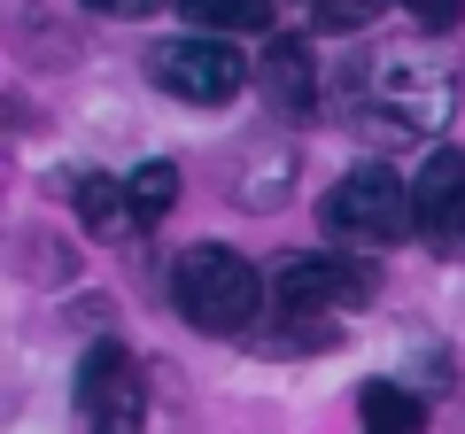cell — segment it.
<instances>
[{
	"label": "cell",
	"mask_w": 465,
	"mask_h": 434,
	"mask_svg": "<svg viewBox=\"0 0 465 434\" xmlns=\"http://www.w3.org/2000/svg\"><path fill=\"white\" fill-rule=\"evenodd\" d=\"M341 94L357 101V124L419 140L458 109V63L434 47H372L341 70Z\"/></svg>",
	"instance_id": "1"
},
{
	"label": "cell",
	"mask_w": 465,
	"mask_h": 434,
	"mask_svg": "<svg viewBox=\"0 0 465 434\" xmlns=\"http://www.w3.org/2000/svg\"><path fill=\"white\" fill-rule=\"evenodd\" d=\"M264 295H272L264 271L249 256H232V249H186L171 264V302H179V318L202 326V334H249Z\"/></svg>",
	"instance_id": "2"
},
{
	"label": "cell",
	"mask_w": 465,
	"mask_h": 434,
	"mask_svg": "<svg viewBox=\"0 0 465 434\" xmlns=\"http://www.w3.org/2000/svg\"><path fill=\"white\" fill-rule=\"evenodd\" d=\"M70 403H78L85 434H148V380H140V365L116 350V341H94V350L78 357Z\"/></svg>",
	"instance_id": "3"
},
{
	"label": "cell",
	"mask_w": 465,
	"mask_h": 434,
	"mask_svg": "<svg viewBox=\"0 0 465 434\" xmlns=\"http://www.w3.org/2000/svg\"><path fill=\"white\" fill-rule=\"evenodd\" d=\"M326 225L341 241H372V249H388V241L419 233V225H411V186H403L388 163H357L326 194Z\"/></svg>",
	"instance_id": "4"
},
{
	"label": "cell",
	"mask_w": 465,
	"mask_h": 434,
	"mask_svg": "<svg viewBox=\"0 0 465 434\" xmlns=\"http://www.w3.org/2000/svg\"><path fill=\"white\" fill-rule=\"evenodd\" d=\"M272 302L287 318H333V311H365L372 271L349 256H280L272 264Z\"/></svg>",
	"instance_id": "5"
},
{
	"label": "cell",
	"mask_w": 465,
	"mask_h": 434,
	"mask_svg": "<svg viewBox=\"0 0 465 434\" xmlns=\"http://www.w3.org/2000/svg\"><path fill=\"white\" fill-rule=\"evenodd\" d=\"M148 78L163 85V94H179V101H232L241 85H249V54L232 47L225 32H210V39H163V47L148 54Z\"/></svg>",
	"instance_id": "6"
},
{
	"label": "cell",
	"mask_w": 465,
	"mask_h": 434,
	"mask_svg": "<svg viewBox=\"0 0 465 434\" xmlns=\"http://www.w3.org/2000/svg\"><path fill=\"white\" fill-rule=\"evenodd\" d=\"M411 225L434 256H465V148H434L411 179Z\"/></svg>",
	"instance_id": "7"
},
{
	"label": "cell",
	"mask_w": 465,
	"mask_h": 434,
	"mask_svg": "<svg viewBox=\"0 0 465 434\" xmlns=\"http://www.w3.org/2000/svg\"><path fill=\"white\" fill-rule=\"evenodd\" d=\"M256 78H264V94H272L280 117H311L318 109V70H311V47H302V39H272L264 63H256Z\"/></svg>",
	"instance_id": "8"
},
{
	"label": "cell",
	"mask_w": 465,
	"mask_h": 434,
	"mask_svg": "<svg viewBox=\"0 0 465 434\" xmlns=\"http://www.w3.org/2000/svg\"><path fill=\"white\" fill-rule=\"evenodd\" d=\"M78 217H85V233H94V241H124V233H140L133 186L109 179V171H85V179H78Z\"/></svg>",
	"instance_id": "9"
},
{
	"label": "cell",
	"mask_w": 465,
	"mask_h": 434,
	"mask_svg": "<svg viewBox=\"0 0 465 434\" xmlns=\"http://www.w3.org/2000/svg\"><path fill=\"white\" fill-rule=\"evenodd\" d=\"M357 411H365V434H419V427H427L419 396H411V388H396V380H372L365 396H357Z\"/></svg>",
	"instance_id": "10"
},
{
	"label": "cell",
	"mask_w": 465,
	"mask_h": 434,
	"mask_svg": "<svg viewBox=\"0 0 465 434\" xmlns=\"http://www.w3.org/2000/svg\"><path fill=\"white\" fill-rule=\"evenodd\" d=\"M186 24H202V32H225V39H249L272 24V0H179Z\"/></svg>",
	"instance_id": "11"
},
{
	"label": "cell",
	"mask_w": 465,
	"mask_h": 434,
	"mask_svg": "<svg viewBox=\"0 0 465 434\" xmlns=\"http://www.w3.org/2000/svg\"><path fill=\"white\" fill-rule=\"evenodd\" d=\"M124 186H133V217H140V233H148L155 217H163L171 202H179V171H171V163H140Z\"/></svg>",
	"instance_id": "12"
},
{
	"label": "cell",
	"mask_w": 465,
	"mask_h": 434,
	"mask_svg": "<svg viewBox=\"0 0 465 434\" xmlns=\"http://www.w3.org/2000/svg\"><path fill=\"white\" fill-rule=\"evenodd\" d=\"M381 8H388V0H318L311 16L326 24V32H365V24L381 16Z\"/></svg>",
	"instance_id": "13"
},
{
	"label": "cell",
	"mask_w": 465,
	"mask_h": 434,
	"mask_svg": "<svg viewBox=\"0 0 465 434\" xmlns=\"http://www.w3.org/2000/svg\"><path fill=\"white\" fill-rule=\"evenodd\" d=\"M403 8H411V16L427 24V32H450V24L465 16V0H403Z\"/></svg>",
	"instance_id": "14"
},
{
	"label": "cell",
	"mask_w": 465,
	"mask_h": 434,
	"mask_svg": "<svg viewBox=\"0 0 465 434\" xmlns=\"http://www.w3.org/2000/svg\"><path fill=\"white\" fill-rule=\"evenodd\" d=\"M85 8H94V16H155L163 0H85Z\"/></svg>",
	"instance_id": "15"
},
{
	"label": "cell",
	"mask_w": 465,
	"mask_h": 434,
	"mask_svg": "<svg viewBox=\"0 0 465 434\" xmlns=\"http://www.w3.org/2000/svg\"><path fill=\"white\" fill-rule=\"evenodd\" d=\"M311 8H318V0H311Z\"/></svg>",
	"instance_id": "16"
}]
</instances>
